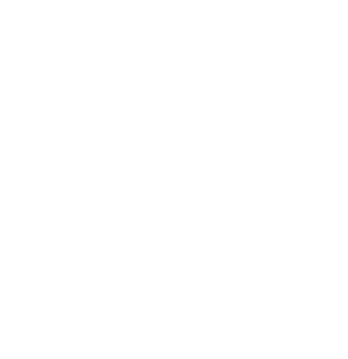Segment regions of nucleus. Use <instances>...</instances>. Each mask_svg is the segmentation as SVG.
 I'll return each mask as SVG.
<instances>
[]
</instances>
